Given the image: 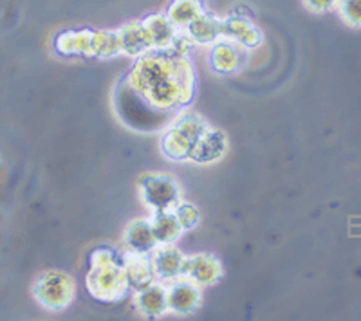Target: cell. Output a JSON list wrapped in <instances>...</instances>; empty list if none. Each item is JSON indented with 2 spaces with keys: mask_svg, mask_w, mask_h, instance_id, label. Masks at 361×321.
Masks as SVG:
<instances>
[{
  "mask_svg": "<svg viewBox=\"0 0 361 321\" xmlns=\"http://www.w3.org/2000/svg\"><path fill=\"white\" fill-rule=\"evenodd\" d=\"M228 152V137L219 128L206 127L204 132L197 137L190 152L188 160L195 165H212L217 163Z\"/></svg>",
  "mask_w": 361,
  "mask_h": 321,
  "instance_id": "7",
  "label": "cell"
},
{
  "mask_svg": "<svg viewBox=\"0 0 361 321\" xmlns=\"http://www.w3.org/2000/svg\"><path fill=\"white\" fill-rule=\"evenodd\" d=\"M76 296V284L71 275L49 269L38 275L33 284V298L40 307L53 313L66 310Z\"/></svg>",
  "mask_w": 361,
  "mask_h": 321,
  "instance_id": "3",
  "label": "cell"
},
{
  "mask_svg": "<svg viewBox=\"0 0 361 321\" xmlns=\"http://www.w3.org/2000/svg\"><path fill=\"white\" fill-rule=\"evenodd\" d=\"M173 211H176L180 226H183L185 231L193 229L199 224V220H201V213H199V210L193 206L192 202H180Z\"/></svg>",
  "mask_w": 361,
  "mask_h": 321,
  "instance_id": "22",
  "label": "cell"
},
{
  "mask_svg": "<svg viewBox=\"0 0 361 321\" xmlns=\"http://www.w3.org/2000/svg\"><path fill=\"white\" fill-rule=\"evenodd\" d=\"M125 275L130 289L137 291L147 285L154 284L157 280L156 269L152 264V256L143 255V253H130L128 251L123 258Z\"/></svg>",
  "mask_w": 361,
  "mask_h": 321,
  "instance_id": "14",
  "label": "cell"
},
{
  "mask_svg": "<svg viewBox=\"0 0 361 321\" xmlns=\"http://www.w3.org/2000/svg\"><path fill=\"white\" fill-rule=\"evenodd\" d=\"M140 197L152 211H173L180 202L179 182L166 173L148 172L137 181Z\"/></svg>",
  "mask_w": 361,
  "mask_h": 321,
  "instance_id": "5",
  "label": "cell"
},
{
  "mask_svg": "<svg viewBox=\"0 0 361 321\" xmlns=\"http://www.w3.org/2000/svg\"><path fill=\"white\" fill-rule=\"evenodd\" d=\"M224 38L244 49H257L264 42L262 31L244 15H228L224 18Z\"/></svg>",
  "mask_w": 361,
  "mask_h": 321,
  "instance_id": "11",
  "label": "cell"
},
{
  "mask_svg": "<svg viewBox=\"0 0 361 321\" xmlns=\"http://www.w3.org/2000/svg\"><path fill=\"white\" fill-rule=\"evenodd\" d=\"M309 11L312 13H325L331 11L338 6V0H304Z\"/></svg>",
  "mask_w": 361,
  "mask_h": 321,
  "instance_id": "23",
  "label": "cell"
},
{
  "mask_svg": "<svg viewBox=\"0 0 361 321\" xmlns=\"http://www.w3.org/2000/svg\"><path fill=\"white\" fill-rule=\"evenodd\" d=\"M150 224H152L154 235H156L159 246H163V244H176L183 237V233H185L176 211H154Z\"/></svg>",
  "mask_w": 361,
  "mask_h": 321,
  "instance_id": "19",
  "label": "cell"
},
{
  "mask_svg": "<svg viewBox=\"0 0 361 321\" xmlns=\"http://www.w3.org/2000/svg\"><path fill=\"white\" fill-rule=\"evenodd\" d=\"M166 300H169V310L179 316H188L201 307L202 293L197 284L192 280L180 278L179 282L166 287Z\"/></svg>",
  "mask_w": 361,
  "mask_h": 321,
  "instance_id": "9",
  "label": "cell"
},
{
  "mask_svg": "<svg viewBox=\"0 0 361 321\" xmlns=\"http://www.w3.org/2000/svg\"><path fill=\"white\" fill-rule=\"evenodd\" d=\"M186 31H188V37L192 38L193 44H201V46L217 44L219 40L224 38V18L204 11L197 20H193L186 27Z\"/></svg>",
  "mask_w": 361,
  "mask_h": 321,
  "instance_id": "16",
  "label": "cell"
},
{
  "mask_svg": "<svg viewBox=\"0 0 361 321\" xmlns=\"http://www.w3.org/2000/svg\"><path fill=\"white\" fill-rule=\"evenodd\" d=\"M96 31L92 29H67L54 38V51L62 56L94 58Z\"/></svg>",
  "mask_w": 361,
  "mask_h": 321,
  "instance_id": "8",
  "label": "cell"
},
{
  "mask_svg": "<svg viewBox=\"0 0 361 321\" xmlns=\"http://www.w3.org/2000/svg\"><path fill=\"white\" fill-rule=\"evenodd\" d=\"M85 285L90 296L103 303H116L123 300L130 285L125 275L123 260L119 262L114 249L102 246L90 253Z\"/></svg>",
  "mask_w": 361,
  "mask_h": 321,
  "instance_id": "1",
  "label": "cell"
},
{
  "mask_svg": "<svg viewBox=\"0 0 361 321\" xmlns=\"http://www.w3.org/2000/svg\"><path fill=\"white\" fill-rule=\"evenodd\" d=\"M206 121L197 114H185L166 128L161 139V152L170 160H188L193 144L206 130Z\"/></svg>",
  "mask_w": 361,
  "mask_h": 321,
  "instance_id": "4",
  "label": "cell"
},
{
  "mask_svg": "<svg viewBox=\"0 0 361 321\" xmlns=\"http://www.w3.org/2000/svg\"><path fill=\"white\" fill-rule=\"evenodd\" d=\"M183 278L192 280L199 287L215 285L222 278L221 260L212 253H195L185 258L183 265Z\"/></svg>",
  "mask_w": 361,
  "mask_h": 321,
  "instance_id": "6",
  "label": "cell"
},
{
  "mask_svg": "<svg viewBox=\"0 0 361 321\" xmlns=\"http://www.w3.org/2000/svg\"><path fill=\"white\" fill-rule=\"evenodd\" d=\"M123 242L127 251L143 253V255H152V251L159 246L156 235H154L152 224L147 218H135L125 229Z\"/></svg>",
  "mask_w": 361,
  "mask_h": 321,
  "instance_id": "15",
  "label": "cell"
},
{
  "mask_svg": "<svg viewBox=\"0 0 361 321\" xmlns=\"http://www.w3.org/2000/svg\"><path fill=\"white\" fill-rule=\"evenodd\" d=\"M145 33H147L148 42L152 51H169L176 44L177 37V27L173 22L170 20L166 13H156V15H148L147 18L141 20Z\"/></svg>",
  "mask_w": 361,
  "mask_h": 321,
  "instance_id": "10",
  "label": "cell"
},
{
  "mask_svg": "<svg viewBox=\"0 0 361 321\" xmlns=\"http://www.w3.org/2000/svg\"><path fill=\"white\" fill-rule=\"evenodd\" d=\"M119 44H121V54L130 58H140L145 53L152 51L147 33H145L141 22H127L118 29Z\"/></svg>",
  "mask_w": 361,
  "mask_h": 321,
  "instance_id": "18",
  "label": "cell"
},
{
  "mask_svg": "<svg viewBox=\"0 0 361 321\" xmlns=\"http://www.w3.org/2000/svg\"><path fill=\"white\" fill-rule=\"evenodd\" d=\"M243 63V54L238 51V44L222 38L217 44H214V49L209 53V65L219 75H233L240 69Z\"/></svg>",
  "mask_w": 361,
  "mask_h": 321,
  "instance_id": "17",
  "label": "cell"
},
{
  "mask_svg": "<svg viewBox=\"0 0 361 321\" xmlns=\"http://www.w3.org/2000/svg\"><path fill=\"white\" fill-rule=\"evenodd\" d=\"M116 108H118L119 118L125 121L130 128L141 130V132H154L159 127H163L164 115L163 112H157L147 103V99L141 94L130 89L127 82H121L118 85V96H116Z\"/></svg>",
  "mask_w": 361,
  "mask_h": 321,
  "instance_id": "2",
  "label": "cell"
},
{
  "mask_svg": "<svg viewBox=\"0 0 361 321\" xmlns=\"http://www.w3.org/2000/svg\"><path fill=\"white\" fill-rule=\"evenodd\" d=\"M336 8L345 24L361 29V0H338Z\"/></svg>",
  "mask_w": 361,
  "mask_h": 321,
  "instance_id": "21",
  "label": "cell"
},
{
  "mask_svg": "<svg viewBox=\"0 0 361 321\" xmlns=\"http://www.w3.org/2000/svg\"><path fill=\"white\" fill-rule=\"evenodd\" d=\"M134 307L137 314L150 320H157L164 313H169V300H166V287L159 284H150L143 289H137L134 294Z\"/></svg>",
  "mask_w": 361,
  "mask_h": 321,
  "instance_id": "13",
  "label": "cell"
},
{
  "mask_svg": "<svg viewBox=\"0 0 361 321\" xmlns=\"http://www.w3.org/2000/svg\"><path fill=\"white\" fill-rule=\"evenodd\" d=\"M186 256L173 244H163L152 251V264L159 280L172 282L183 278V265Z\"/></svg>",
  "mask_w": 361,
  "mask_h": 321,
  "instance_id": "12",
  "label": "cell"
},
{
  "mask_svg": "<svg viewBox=\"0 0 361 321\" xmlns=\"http://www.w3.org/2000/svg\"><path fill=\"white\" fill-rule=\"evenodd\" d=\"M204 11V4L201 0H172L166 9V15L177 29H186Z\"/></svg>",
  "mask_w": 361,
  "mask_h": 321,
  "instance_id": "20",
  "label": "cell"
}]
</instances>
